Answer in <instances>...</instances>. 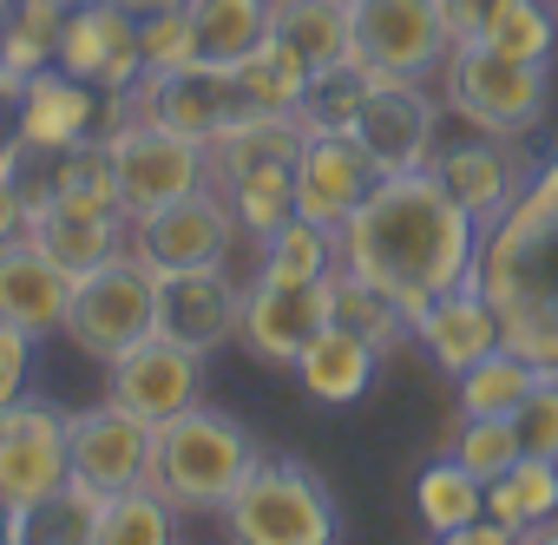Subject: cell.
Returning <instances> with one entry per match:
<instances>
[{
	"label": "cell",
	"mask_w": 558,
	"mask_h": 545,
	"mask_svg": "<svg viewBox=\"0 0 558 545\" xmlns=\"http://www.w3.org/2000/svg\"><path fill=\"white\" fill-rule=\"evenodd\" d=\"M73 480L66 414L40 395L0 408V506H8V545L34 538V512Z\"/></svg>",
	"instance_id": "52a82bcc"
},
{
	"label": "cell",
	"mask_w": 558,
	"mask_h": 545,
	"mask_svg": "<svg viewBox=\"0 0 558 545\" xmlns=\"http://www.w3.org/2000/svg\"><path fill=\"white\" fill-rule=\"evenodd\" d=\"M0 545H8V506H0Z\"/></svg>",
	"instance_id": "bcb514c9"
},
{
	"label": "cell",
	"mask_w": 558,
	"mask_h": 545,
	"mask_svg": "<svg viewBox=\"0 0 558 545\" xmlns=\"http://www.w3.org/2000/svg\"><path fill=\"white\" fill-rule=\"evenodd\" d=\"M119 8H125L132 21H145V14H171V8H184V0H119Z\"/></svg>",
	"instance_id": "f6af8a7d"
},
{
	"label": "cell",
	"mask_w": 558,
	"mask_h": 545,
	"mask_svg": "<svg viewBox=\"0 0 558 545\" xmlns=\"http://www.w3.org/2000/svg\"><path fill=\"white\" fill-rule=\"evenodd\" d=\"M473 283L486 290L499 336L558 368V152L525 171L519 204L480 237Z\"/></svg>",
	"instance_id": "7a4b0ae2"
},
{
	"label": "cell",
	"mask_w": 558,
	"mask_h": 545,
	"mask_svg": "<svg viewBox=\"0 0 558 545\" xmlns=\"http://www.w3.org/2000/svg\"><path fill=\"white\" fill-rule=\"evenodd\" d=\"M256 460H263V447L250 440V427H236L223 408L191 401V408L151 421V473L145 480L178 512H223Z\"/></svg>",
	"instance_id": "277c9868"
},
{
	"label": "cell",
	"mask_w": 558,
	"mask_h": 545,
	"mask_svg": "<svg viewBox=\"0 0 558 545\" xmlns=\"http://www.w3.org/2000/svg\"><path fill=\"white\" fill-rule=\"evenodd\" d=\"M138 47H145V73L191 66V60H197L191 14H184V8H171V14H145V21H138Z\"/></svg>",
	"instance_id": "f35d334b"
},
{
	"label": "cell",
	"mask_w": 558,
	"mask_h": 545,
	"mask_svg": "<svg viewBox=\"0 0 558 545\" xmlns=\"http://www.w3.org/2000/svg\"><path fill=\"white\" fill-rule=\"evenodd\" d=\"M66 440H73V473L99 493L138 486L151 473V421H138L132 408H119L112 395L99 408L66 414Z\"/></svg>",
	"instance_id": "ac0fdd59"
},
{
	"label": "cell",
	"mask_w": 558,
	"mask_h": 545,
	"mask_svg": "<svg viewBox=\"0 0 558 545\" xmlns=\"http://www.w3.org/2000/svg\"><path fill=\"white\" fill-rule=\"evenodd\" d=\"M145 336H158V269L145 256H132V250L86 269L80 290H73L66 342L80 355H93V362H112Z\"/></svg>",
	"instance_id": "ba28073f"
},
{
	"label": "cell",
	"mask_w": 558,
	"mask_h": 545,
	"mask_svg": "<svg viewBox=\"0 0 558 545\" xmlns=\"http://www.w3.org/2000/svg\"><path fill=\"white\" fill-rule=\"evenodd\" d=\"M106 395L119 408H132L138 421H165L204 395V355L171 342V336H145L106 362Z\"/></svg>",
	"instance_id": "e0dca14e"
},
{
	"label": "cell",
	"mask_w": 558,
	"mask_h": 545,
	"mask_svg": "<svg viewBox=\"0 0 558 545\" xmlns=\"http://www.w3.org/2000/svg\"><path fill=\"white\" fill-rule=\"evenodd\" d=\"M236 250V217L223 210V197L204 184L151 217H132V256H145L151 269H197V263H230Z\"/></svg>",
	"instance_id": "2e32d148"
},
{
	"label": "cell",
	"mask_w": 558,
	"mask_h": 545,
	"mask_svg": "<svg viewBox=\"0 0 558 545\" xmlns=\"http://www.w3.org/2000/svg\"><path fill=\"white\" fill-rule=\"evenodd\" d=\"M73 290H80V277H73L66 263H53L27 230H21L14 243H0V316L21 323L34 342L66 336Z\"/></svg>",
	"instance_id": "d6986e66"
},
{
	"label": "cell",
	"mask_w": 558,
	"mask_h": 545,
	"mask_svg": "<svg viewBox=\"0 0 558 545\" xmlns=\"http://www.w3.org/2000/svg\"><path fill=\"white\" fill-rule=\"evenodd\" d=\"M480 237L486 230L473 223V210L434 171H395L368 184V197L336 230V250H342V269L388 290L401 316L421 323L434 296L473 283Z\"/></svg>",
	"instance_id": "6da1fadb"
},
{
	"label": "cell",
	"mask_w": 558,
	"mask_h": 545,
	"mask_svg": "<svg viewBox=\"0 0 558 545\" xmlns=\"http://www.w3.org/2000/svg\"><path fill=\"white\" fill-rule=\"evenodd\" d=\"M486 512L506 519L512 532H532V525L558 519V460L519 453L499 480H486Z\"/></svg>",
	"instance_id": "836d02e7"
},
{
	"label": "cell",
	"mask_w": 558,
	"mask_h": 545,
	"mask_svg": "<svg viewBox=\"0 0 558 545\" xmlns=\"http://www.w3.org/2000/svg\"><path fill=\"white\" fill-rule=\"evenodd\" d=\"M368 66L362 60H336V66H316L310 86H303V106H296V125L303 132H349L362 99H368Z\"/></svg>",
	"instance_id": "e575fe53"
},
{
	"label": "cell",
	"mask_w": 558,
	"mask_h": 545,
	"mask_svg": "<svg viewBox=\"0 0 558 545\" xmlns=\"http://www.w3.org/2000/svg\"><path fill=\"white\" fill-rule=\"evenodd\" d=\"M303 125L296 119H269L250 112L230 132H217L204 145V184L223 197V210L236 217L243 243H263L276 223L296 217V158H303Z\"/></svg>",
	"instance_id": "3957f363"
},
{
	"label": "cell",
	"mask_w": 558,
	"mask_h": 545,
	"mask_svg": "<svg viewBox=\"0 0 558 545\" xmlns=\"http://www.w3.org/2000/svg\"><path fill=\"white\" fill-rule=\"evenodd\" d=\"M414 342L427 349V362H434L440 375H466V368H473L480 355H493L506 336H499V316H493L486 290H480V283H460V290L434 296V310L414 323Z\"/></svg>",
	"instance_id": "603a6c76"
},
{
	"label": "cell",
	"mask_w": 558,
	"mask_h": 545,
	"mask_svg": "<svg viewBox=\"0 0 558 545\" xmlns=\"http://www.w3.org/2000/svg\"><path fill=\"white\" fill-rule=\"evenodd\" d=\"M27 80H34V73H21V66H8V60H0V106H8V112L21 106V93H27Z\"/></svg>",
	"instance_id": "ee69618b"
},
{
	"label": "cell",
	"mask_w": 558,
	"mask_h": 545,
	"mask_svg": "<svg viewBox=\"0 0 558 545\" xmlns=\"http://www.w3.org/2000/svg\"><path fill=\"white\" fill-rule=\"evenodd\" d=\"M66 8H73V0H14V8H8V27H0V60L21 66V73L53 66V60H60Z\"/></svg>",
	"instance_id": "d590c367"
},
{
	"label": "cell",
	"mask_w": 558,
	"mask_h": 545,
	"mask_svg": "<svg viewBox=\"0 0 558 545\" xmlns=\"http://www.w3.org/2000/svg\"><path fill=\"white\" fill-rule=\"evenodd\" d=\"M512 427H519L525 453H545V460H558V368H538V382H532V395L519 401Z\"/></svg>",
	"instance_id": "ab89813d"
},
{
	"label": "cell",
	"mask_w": 558,
	"mask_h": 545,
	"mask_svg": "<svg viewBox=\"0 0 558 545\" xmlns=\"http://www.w3.org/2000/svg\"><path fill=\"white\" fill-rule=\"evenodd\" d=\"M27 368H34V336L0 316V408L27 395Z\"/></svg>",
	"instance_id": "60d3db41"
},
{
	"label": "cell",
	"mask_w": 558,
	"mask_h": 545,
	"mask_svg": "<svg viewBox=\"0 0 558 545\" xmlns=\"http://www.w3.org/2000/svg\"><path fill=\"white\" fill-rule=\"evenodd\" d=\"M440 99L466 132L532 138L551 106V60H506L493 47H453L440 66Z\"/></svg>",
	"instance_id": "5b68a950"
},
{
	"label": "cell",
	"mask_w": 558,
	"mask_h": 545,
	"mask_svg": "<svg viewBox=\"0 0 558 545\" xmlns=\"http://www.w3.org/2000/svg\"><path fill=\"white\" fill-rule=\"evenodd\" d=\"M99 112H106V93L73 80L66 66H40L21 93V106L8 112V125L21 132V145H40V152H60V145H80V138H99Z\"/></svg>",
	"instance_id": "7402d4cb"
},
{
	"label": "cell",
	"mask_w": 558,
	"mask_h": 545,
	"mask_svg": "<svg viewBox=\"0 0 558 545\" xmlns=\"http://www.w3.org/2000/svg\"><path fill=\"white\" fill-rule=\"evenodd\" d=\"M132 93H138V112L145 119L197 138V145H210L217 132H230L236 119H250V99H243L236 73L230 66H210V60L171 66V73H145Z\"/></svg>",
	"instance_id": "5bb4252c"
},
{
	"label": "cell",
	"mask_w": 558,
	"mask_h": 545,
	"mask_svg": "<svg viewBox=\"0 0 558 545\" xmlns=\"http://www.w3.org/2000/svg\"><path fill=\"white\" fill-rule=\"evenodd\" d=\"M466 210H473V223L480 230H493L512 204H519V191H525V158H519V145L512 138H486V132H473V138H460V145H440L434 152V165H427Z\"/></svg>",
	"instance_id": "ffe728a7"
},
{
	"label": "cell",
	"mask_w": 558,
	"mask_h": 545,
	"mask_svg": "<svg viewBox=\"0 0 558 545\" xmlns=\"http://www.w3.org/2000/svg\"><path fill=\"white\" fill-rule=\"evenodd\" d=\"M440 112L447 99L427 93V80H368V99L349 125V138L368 152V165L381 178L395 171H427L434 152H440Z\"/></svg>",
	"instance_id": "8fae6325"
},
{
	"label": "cell",
	"mask_w": 558,
	"mask_h": 545,
	"mask_svg": "<svg viewBox=\"0 0 558 545\" xmlns=\"http://www.w3.org/2000/svg\"><path fill=\"white\" fill-rule=\"evenodd\" d=\"M27 237L53 263H66L73 277H86V269L132 250V217L125 210H86V204H40V210H27Z\"/></svg>",
	"instance_id": "cb8c5ba5"
},
{
	"label": "cell",
	"mask_w": 558,
	"mask_h": 545,
	"mask_svg": "<svg viewBox=\"0 0 558 545\" xmlns=\"http://www.w3.org/2000/svg\"><path fill=\"white\" fill-rule=\"evenodd\" d=\"M473 47H493V53H506V60H551V47H558V14L545 8V0H506Z\"/></svg>",
	"instance_id": "8d00e7d4"
},
{
	"label": "cell",
	"mask_w": 558,
	"mask_h": 545,
	"mask_svg": "<svg viewBox=\"0 0 558 545\" xmlns=\"http://www.w3.org/2000/svg\"><path fill=\"white\" fill-rule=\"evenodd\" d=\"M349 40L381 80H434L453 53L440 0H349Z\"/></svg>",
	"instance_id": "30bf717a"
},
{
	"label": "cell",
	"mask_w": 558,
	"mask_h": 545,
	"mask_svg": "<svg viewBox=\"0 0 558 545\" xmlns=\"http://www.w3.org/2000/svg\"><path fill=\"white\" fill-rule=\"evenodd\" d=\"M506 8V0H440V21H447V40L453 47H473L486 34V21Z\"/></svg>",
	"instance_id": "b9f144b4"
},
{
	"label": "cell",
	"mask_w": 558,
	"mask_h": 545,
	"mask_svg": "<svg viewBox=\"0 0 558 545\" xmlns=\"http://www.w3.org/2000/svg\"><path fill=\"white\" fill-rule=\"evenodd\" d=\"M414 512H421V525H427L434 538H453L460 525H473V519L486 512V480L466 473L453 453H440V460H427L421 480H414Z\"/></svg>",
	"instance_id": "4dcf8cb0"
},
{
	"label": "cell",
	"mask_w": 558,
	"mask_h": 545,
	"mask_svg": "<svg viewBox=\"0 0 558 545\" xmlns=\"http://www.w3.org/2000/svg\"><path fill=\"white\" fill-rule=\"evenodd\" d=\"M243 283L230 263H197V269H158V336L217 355L243 336Z\"/></svg>",
	"instance_id": "7c38bea8"
},
{
	"label": "cell",
	"mask_w": 558,
	"mask_h": 545,
	"mask_svg": "<svg viewBox=\"0 0 558 545\" xmlns=\"http://www.w3.org/2000/svg\"><path fill=\"white\" fill-rule=\"evenodd\" d=\"M375 178L381 171L368 165V152L349 132H310L303 158H296V217H310L323 230H342Z\"/></svg>",
	"instance_id": "44dd1931"
},
{
	"label": "cell",
	"mask_w": 558,
	"mask_h": 545,
	"mask_svg": "<svg viewBox=\"0 0 558 545\" xmlns=\"http://www.w3.org/2000/svg\"><path fill=\"white\" fill-rule=\"evenodd\" d=\"M447 453L466 467V473H480V480H499L519 453H525V440H519V427L506 421V414H493V421H473V414H460L453 427H447Z\"/></svg>",
	"instance_id": "74e56055"
},
{
	"label": "cell",
	"mask_w": 558,
	"mask_h": 545,
	"mask_svg": "<svg viewBox=\"0 0 558 545\" xmlns=\"http://www.w3.org/2000/svg\"><path fill=\"white\" fill-rule=\"evenodd\" d=\"M217 519L236 545H329L342 532L329 486L290 453H276V460L263 453Z\"/></svg>",
	"instance_id": "8992f818"
},
{
	"label": "cell",
	"mask_w": 558,
	"mask_h": 545,
	"mask_svg": "<svg viewBox=\"0 0 558 545\" xmlns=\"http://www.w3.org/2000/svg\"><path fill=\"white\" fill-rule=\"evenodd\" d=\"M236 86H243V99H250V112H269V119H296V106H303V86H310V60L290 47V40H276V34H263L236 66Z\"/></svg>",
	"instance_id": "484cf974"
},
{
	"label": "cell",
	"mask_w": 558,
	"mask_h": 545,
	"mask_svg": "<svg viewBox=\"0 0 558 545\" xmlns=\"http://www.w3.org/2000/svg\"><path fill=\"white\" fill-rule=\"evenodd\" d=\"M329 290H336V323H342V329H355V336H362L381 362H388V355H401V349L414 342V323L401 316V303H395L388 290L362 283L355 269H336Z\"/></svg>",
	"instance_id": "1f68e13d"
},
{
	"label": "cell",
	"mask_w": 558,
	"mask_h": 545,
	"mask_svg": "<svg viewBox=\"0 0 558 545\" xmlns=\"http://www.w3.org/2000/svg\"><path fill=\"white\" fill-rule=\"evenodd\" d=\"M8 8H14V0H0V27H8Z\"/></svg>",
	"instance_id": "7dc6e473"
},
{
	"label": "cell",
	"mask_w": 558,
	"mask_h": 545,
	"mask_svg": "<svg viewBox=\"0 0 558 545\" xmlns=\"http://www.w3.org/2000/svg\"><path fill=\"white\" fill-rule=\"evenodd\" d=\"M336 323V290L323 283H276V277H250L243 283V349L269 368H296V355L310 349L316 329Z\"/></svg>",
	"instance_id": "4fadbf2b"
},
{
	"label": "cell",
	"mask_w": 558,
	"mask_h": 545,
	"mask_svg": "<svg viewBox=\"0 0 558 545\" xmlns=\"http://www.w3.org/2000/svg\"><path fill=\"white\" fill-rule=\"evenodd\" d=\"M269 34L290 40L310 66L355 60V40H349V0H269Z\"/></svg>",
	"instance_id": "f1b7e54d"
},
{
	"label": "cell",
	"mask_w": 558,
	"mask_h": 545,
	"mask_svg": "<svg viewBox=\"0 0 558 545\" xmlns=\"http://www.w3.org/2000/svg\"><path fill=\"white\" fill-rule=\"evenodd\" d=\"M512 538H519V532H512L506 519H493V512H480V519H473V525H460V532H453L447 545H512Z\"/></svg>",
	"instance_id": "7bdbcfd3"
},
{
	"label": "cell",
	"mask_w": 558,
	"mask_h": 545,
	"mask_svg": "<svg viewBox=\"0 0 558 545\" xmlns=\"http://www.w3.org/2000/svg\"><path fill=\"white\" fill-rule=\"evenodd\" d=\"M538 368L545 362H532V355H519L512 342H499L493 355H480L466 375H453V408L460 414H473V421H493V414H519V401L532 395V382H538Z\"/></svg>",
	"instance_id": "83f0119b"
},
{
	"label": "cell",
	"mask_w": 558,
	"mask_h": 545,
	"mask_svg": "<svg viewBox=\"0 0 558 545\" xmlns=\"http://www.w3.org/2000/svg\"><path fill=\"white\" fill-rule=\"evenodd\" d=\"M112 145V171H119V210L125 217H151L191 191H204V145L158 125V119H125L119 132H106Z\"/></svg>",
	"instance_id": "9c48e42d"
},
{
	"label": "cell",
	"mask_w": 558,
	"mask_h": 545,
	"mask_svg": "<svg viewBox=\"0 0 558 545\" xmlns=\"http://www.w3.org/2000/svg\"><path fill=\"white\" fill-rule=\"evenodd\" d=\"M342 269V250H336V230L310 223V217H290L276 223L263 243H256V277H276V283H323Z\"/></svg>",
	"instance_id": "f546056e"
},
{
	"label": "cell",
	"mask_w": 558,
	"mask_h": 545,
	"mask_svg": "<svg viewBox=\"0 0 558 545\" xmlns=\"http://www.w3.org/2000/svg\"><path fill=\"white\" fill-rule=\"evenodd\" d=\"M184 14L197 34V60L210 66H236L269 34V0H184Z\"/></svg>",
	"instance_id": "d6a6232c"
},
{
	"label": "cell",
	"mask_w": 558,
	"mask_h": 545,
	"mask_svg": "<svg viewBox=\"0 0 558 545\" xmlns=\"http://www.w3.org/2000/svg\"><path fill=\"white\" fill-rule=\"evenodd\" d=\"M178 519L184 512L151 480H138V486H119V493L99 499V512L86 525V545H171L178 538Z\"/></svg>",
	"instance_id": "4316f807"
},
{
	"label": "cell",
	"mask_w": 558,
	"mask_h": 545,
	"mask_svg": "<svg viewBox=\"0 0 558 545\" xmlns=\"http://www.w3.org/2000/svg\"><path fill=\"white\" fill-rule=\"evenodd\" d=\"M375 362H381V355H375L355 329L329 323V329H316V336H310V349L296 355V382H303V395H310V401H323V408H349V401H362V395H368Z\"/></svg>",
	"instance_id": "d4e9b609"
},
{
	"label": "cell",
	"mask_w": 558,
	"mask_h": 545,
	"mask_svg": "<svg viewBox=\"0 0 558 545\" xmlns=\"http://www.w3.org/2000/svg\"><path fill=\"white\" fill-rule=\"evenodd\" d=\"M73 80L99 86V93H125L145 80V47H138V21L119 0H73L66 27H60V60Z\"/></svg>",
	"instance_id": "9a60e30c"
}]
</instances>
